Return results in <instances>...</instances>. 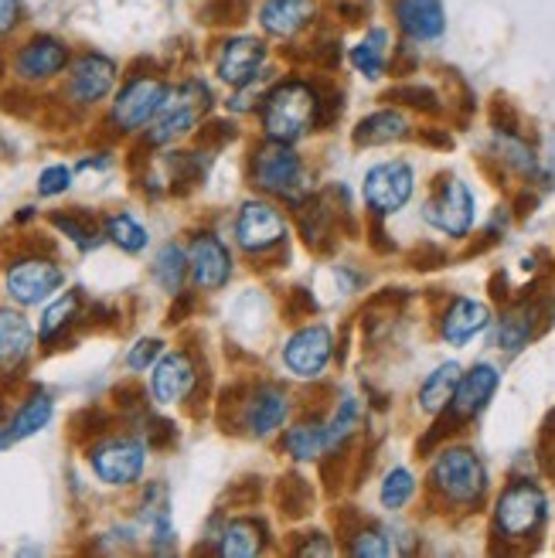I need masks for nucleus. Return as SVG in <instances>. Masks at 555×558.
Instances as JSON below:
<instances>
[{
	"instance_id": "nucleus-1",
	"label": "nucleus",
	"mask_w": 555,
	"mask_h": 558,
	"mask_svg": "<svg viewBox=\"0 0 555 558\" xmlns=\"http://www.w3.org/2000/svg\"><path fill=\"white\" fill-rule=\"evenodd\" d=\"M321 120V89L307 78H280L266 89L260 102V123L266 140L276 144H300Z\"/></svg>"
},
{
	"instance_id": "nucleus-2",
	"label": "nucleus",
	"mask_w": 555,
	"mask_h": 558,
	"mask_svg": "<svg viewBox=\"0 0 555 558\" xmlns=\"http://www.w3.org/2000/svg\"><path fill=\"white\" fill-rule=\"evenodd\" d=\"M433 490L457 508H478L487 494V470L481 457L467 446H450L430 466Z\"/></svg>"
},
{
	"instance_id": "nucleus-3",
	"label": "nucleus",
	"mask_w": 555,
	"mask_h": 558,
	"mask_svg": "<svg viewBox=\"0 0 555 558\" xmlns=\"http://www.w3.org/2000/svg\"><path fill=\"white\" fill-rule=\"evenodd\" d=\"M253 184L290 205H303L311 198V181L307 171H303V160L297 157L293 144H276V140H266L253 154Z\"/></svg>"
},
{
	"instance_id": "nucleus-4",
	"label": "nucleus",
	"mask_w": 555,
	"mask_h": 558,
	"mask_svg": "<svg viewBox=\"0 0 555 558\" xmlns=\"http://www.w3.org/2000/svg\"><path fill=\"white\" fill-rule=\"evenodd\" d=\"M548 518V497L532 481H515L494 505V535L502 542H529Z\"/></svg>"
},
{
	"instance_id": "nucleus-5",
	"label": "nucleus",
	"mask_w": 555,
	"mask_h": 558,
	"mask_svg": "<svg viewBox=\"0 0 555 558\" xmlns=\"http://www.w3.org/2000/svg\"><path fill=\"white\" fill-rule=\"evenodd\" d=\"M212 106V89L198 78H188L184 86L168 89V99L157 109V117L147 123V144L150 147H168L174 140L188 136L198 126L202 113Z\"/></svg>"
},
{
	"instance_id": "nucleus-6",
	"label": "nucleus",
	"mask_w": 555,
	"mask_h": 558,
	"mask_svg": "<svg viewBox=\"0 0 555 558\" xmlns=\"http://www.w3.org/2000/svg\"><path fill=\"white\" fill-rule=\"evenodd\" d=\"M89 466L106 487H130L147 466V446L133 436H109L89 450Z\"/></svg>"
},
{
	"instance_id": "nucleus-7",
	"label": "nucleus",
	"mask_w": 555,
	"mask_h": 558,
	"mask_svg": "<svg viewBox=\"0 0 555 558\" xmlns=\"http://www.w3.org/2000/svg\"><path fill=\"white\" fill-rule=\"evenodd\" d=\"M168 89H171L168 82L157 78V75H133L117 93L113 109H109V123H113L120 133L144 130L157 117L164 99H168Z\"/></svg>"
},
{
	"instance_id": "nucleus-8",
	"label": "nucleus",
	"mask_w": 555,
	"mask_h": 558,
	"mask_svg": "<svg viewBox=\"0 0 555 558\" xmlns=\"http://www.w3.org/2000/svg\"><path fill=\"white\" fill-rule=\"evenodd\" d=\"M423 218L430 221V226L443 235L450 239H463L470 229H474V194H470V187L457 178H443L430 202L423 205Z\"/></svg>"
},
{
	"instance_id": "nucleus-9",
	"label": "nucleus",
	"mask_w": 555,
	"mask_h": 558,
	"mask_svg": "<svg viewBox=\"0 0 555 558\" xmlns=\"http://www.w3.org/2000/svg\"><path fill=\"white\" fill-rule=\"evenodd\" d=\"M269 59V45L260 35H232L215 51V75L229 89H242L249 82L263 78V65Z\"/></svg>"
},
{
	"instance_id": "nucleus-10",
	"label": "nucleus",
	"mask_w": 555,
	"mask_h": 558,
	"mask_svg": "<svg viewBox=\"0 0 555 558\" xmlns=\"http://www.w3.org/2000/svg\"><path fill=\"white\" fill-rule=\"evenodd\" d=\"M117 78H120V69H117L113 59H109V54L86 51V54H79V59H72V65H69L65 96H69V102L89 109V106L102 102L109 93H113Z\"/></svg>"
},
{
	"instance_id": "nucleus-11",
	"label": "nucleus",
	"mask_w": 555,
	"mask_h": 558,
	"mask_svg": "<svg viewBox=\"0 0 555 558\" xmlns=\"http://www.w3.org/2000/svg\"><path fill=\"white\" fill-rule=\"evenodd\" d=\"M412 187H415L412 167L406 160H385L365 174V202L378 218L396 215L412 198Z\"/></svg>"
},
{
	"instance_id": "nucleus-12",
	"label": "nucleus",
	"mask_w": 555,
	"mask_h": 558,
	"mask_svg": "<svg viewBox=\"0 0 555 558\" xmlns=\"http://www.w3.org/2000/svg\"><path fill=\"white\" fill-rule=\"evenodd\" d=\"M8 296L21 306H38L45 303L51 293H59L62 283H65V272L55 266L51 259H41V256H27V259H17L11 269H8Z\"/></svg>"
},
{
	"instance_id": "nucleus-13",
	"label": "nucleus",
	"mask_w": 555,
	"mask_h": 558,
	"mask_svg": "<svg viewBox=\"0 0 555 558\" xmlns=\"http://www.w3.org/2000/svg\"><path fill=\"white\" fill-rule=\"evenodd\" d=\"M236 239L239 248L249 256L269 253L287 239V221L269 202H245L236 218Z\"/></svg>"
},
{
	"instance_id": "nucleus-14",
	"label": "nucleus",
	"mask_w": 555,
	"mask_h": 558,
	"mask_svg": "<svg viewBox=\"0 0 555 558\" xmlns=\"http://www.w3.org/2000/svg\"><path fill=\"white\" fill-rule=\"evenodd\" d=\"M321 17V0H263L256 21L266 38L297 41L303 32H311Z\"/></svg>"
},
{
	"instance_id": "nucleus-15",
	"label": "nucleus",
	"mask_w": 555,
	"mask_h": 558,
	"mask_svg": "<svg viewBox=\"0 0 555 558\" xmlns=\"http://www.w3.org/2000/svg\"><path fill=\"white\" fill-rule=\"evenodd\" d=\"M69 65H72V51L55 35H35L14 54V75L21 82H48L55 75H62Z\"/></svg>"
},
{
	"instance_id": "nucleus-16",
	"label": "nucleus",
	"mask_w": 555,
	"mask_h": 558,
	"mask_svg": "<svg viewBox=\"0 0 555 558\" xmlns=\"http://www.w3.org/2000/svg\"><path fill=\"white\" fill-rule=\"evenodd\" d=\"M330 354H335V338H330V327L314 324L297 330L283 348V365L297 378H321L324 368L330 365Z\"/></svg>"
},
{
	"instance_id": "nucleus-17",
	"label": "nucleus",
	"mask_w": 555,
	"mask_h": 558,
	"mask_svg": "<svg viewBox=\"0 0 555 558\" xmlns=\"http://www.w3.org/2000/svg\"><path fill=\"white\" fill-rule=\"evenodd\" d=\"M188 263H191V279L198 290H221L229 283L232 276V256L226 242L212 232H198L191 239V248H188Z\"/></svg>"
},
{
	"instance_id": "nucleus-18",
	"label": "nucleus",
	"mask_w": 555,
	"mask_h": 558,
	"mask_svg": "<svg viewBox=\"0 0 555 558\" xmlns=\"http://www.w3.org/2000/svg\"><path fill=\"white\" fill-rule=\"evenodd\" d=\"M396 27L415 45L439 41L447 32V14H443L439 0H393Z\"/></svg>"
},
{
	"instance_id": "nucleus-19",
	"label": "nucleus",
	"mask_w": 555,
	"mask_h": 558,
	"mask_svg": "<svg viewBox=\"0 0 555 558\" xmlns=\"http://www.w3.org/2000/svg\"><path fill=\"white\" fill-rule=\"evenodd\" d=\"M287 412H290V396L283 392L280 385H260L253 396L245 399L242 409V426L249 436H273L287 423Z\"/></svg>"
},
{
	"instance_id": "nucleus-20",
	"label": "nucleus",
	"mask_w": 555,
	"mask_h": 558,
	"mask_svg": "<svg viewBox=\"0 0 555 558\" xmlns=\"http://www.w3.org/2000/svg\"><path fill=\"white\" fill-rule=\"evenodd\" d=\"M194 381H198V372H194V361L184 351H171L157 361V368L150 375V396L160 405H178L191 396Z\"/></svg>"
},
{
	"instance_id": "nucleus-21",
	"label": "nucleus",
	"mask_w": 555,
	"mask_h": 558,
	"mask_svg": "<svg viewBox=\"0 0 555 558\" xmlns=\"http://www.w3.org/2000/svg\"><path fill=\"white\" fill-rule=\"evenodd\" d=\"M497 381H502V372L487 365V361H481V365H474L467 375H460L454 402H450V412L457 423H467V418H474L487 409V402L497 392Z\"/></svg>"
},
{
	"instance_id": "nucleus-22",
	"label": "nucleus",
	"mask_w": 555,
	"mask_h": 558,
	"mask_svg": "<svg viewBox=\"0 0 555 558\" xmlns=\"http://www.w3.org/2000/svg\"><path fill=\"white\" fill-rule=\"evenodd\" d=\"M35 348V330L24 314L0 306V372H17Z\"/></svg>"
},
{
	"instance_id": "nucleus-23",
	"label": "nucleus",
	"mask_w": 555,
	"mask_h": 558,
	"mask_svg": "<svg viewBox=\"0 0 555 558\" xmlns=\"http://www.w3.org/2000/svg\"><path fill=\"white\" fill-rule=\"evenodd\" d=\"M491 324V311L484 303L478 300H467V296H457L450 306H447V314H443L439 320V333H443V341L447 344H467V341H474L478 333Z\"/></svg>"
},
{
	"instance_id": "nucleus-24",
	"label": "nucleus",
	"mask_w": 555,
	"mask_h": 558,
	"mask_svg": "<svg viewBox=\"0 0 555 558\" xmlns=\"http://www.w3.org/2000/svg\"><path fill=\"white\" fill-rule=\"evenodd\" d=\"M348 62L358 75L365 78H382L393 65V32L388 27H372V32L348 51Z\"/></svg>"
},
{
	"instance_id": "nucleus-25",
	"label": "nucleus",
	"mask_w": 555,
	"mask_h": 558,
	"mask_svg": "<svg viewBox=\"0 0 555 558\" xmlns=\"http://www.w3.org/2000/svg\"><path fill=\"white\" fill-rule=\"evenodd\" d=\"M51 412H55V402L48 392H35L32 399H27L14 415H11V423L0 429V450H8V446L27 439V436H35L41 433L48 423H51Z\"/></svg>"
},
{
	"instance_id": "nucleus-26",
	"label": "nucleus",
	"mask_w": 555,
	"mask_h": 558,
	"mask_svg": "<svg viewBox=\"0 0 555 558\" xmlns=\"http://www.w3.org/2000/svg\"><path fill=\"white\" fill-rule=\"evenodd\" d=\"M218 542V555L226 558H253L263 551L266 545V527L253 518H236L221 527V535L215 538Z\"/></svg>"
},
{
	"instance_id": "nucleus-27",
	"label": "nucleus",
	"mask_w": 555,
	"mask_h": 558,
	"mask_svg": "<svg viewBox=\"0 0 555 558\" xmlns=\"http://www.w3.org/2000/svg\"><path fill=\"white\" fill-rule=\"evenodd\" d=\"M409 136V120L399 109H378V113L365 117L354 126V144L358 147H382V144H396V140Z\"/></svg>"
},
{
	"instance_id": "nucleus-28",
	"label": "nucleus",
	"mask_w": 555,
	"mask_h": 558,
	"mask_svg": "<svg viewBox=\"0 0 555 558\" xmlns=\"http://www.w3.org/2000/svg\"><path fill=\"white\" fill-rule=\"evenodd\" d=\"M460 365L457 361H447V365H439L420 388V405L426 415H439L447 412L450 402H454V392H457V381H460Z\"/></svg>"
},
{
	"instance_id": "nucleus-29",
	"label": "nucleus",
	"mask_w": 555,
	"mask_h": 558,
	"mask_svg": "<svg viewBox=\"0 0 555 558\" xmlns=\"http://www.w3.org/2000/svg\"><path fill=\"white\" fill-rule=\"evenodd\" d=\"M191 272V263H188V253L178 245V242H168L157 253L154 259V283L168 293V296H181V287Z\"/></svg>"
},
{
	"instance_id": "nucleus-30",
	"label": "nucleus",
	"mask_w": 555,
	"mask_h": 558,
	"mask_svg": "<svg viewBox=\"0 0 555 558\" xmlns=\"http://www.w3.org/2000/svg\"><path fill=\"white\" fill-rule=\"evenodd\" d=\"M532 333H535V306L518 303L502 317V327H497V344H502V351H521L532 341Z\"/></svg>"
},
{
	"instance_id": "nucleus-31",
	"label": "nucleus",
	"mask_w": 555,
	"mask_h": 558,
	"mask_svg": "<svg viewBox=\"0 0 555 558\" xmlns=\"http://www.w3.org/2000/svg\"><path fill=\"white\" fill-rule=\"evenodd\" d=\"M79 306H82V296H79V290H72V293H62L55 303H48L45 306V314H41V327H38V338L45 341V344H51L59 333H65L72 324H75V317H79Z\"/></svg>"
},
{
	"instance_id": "nucleus-32",
	"label": "nucleus",
	"mask_w": 555,
	"mask_h": 558,
	"mask_svg": "<svg viewBox=\"0 0 555 558\" xmlns=\"http://www.w3.org/2000/svg\"><path fill=\"white\" fill-rule=\"evenodd\" d=\"M102 232H106V239L113 242L117 248H123V253H144L147 242H150L147 229H144L133 215H126V211L109 215V218L102 221Z\"/></svg>"
},
{
	"instance_id": "nucleus-33",
	"label": "nucleus",
	"mask_w": 555,
	"mask_h": 558,
	"mask_svg": "<svg viewBox=\"0 0 555 558\" xmlns=\"http://www.w3.org/2000/svg\"><path fill=\"white\" fill-rule=\"evenodd\" d=\"M51 226L59 229V232H65V239H72V245L79 248V253H93V248L102 242V235H99V229H96V221H89V218H82L79 211H55L51 215Z\"/></svg>"
},
{
	"instance_id": "nucleus-34",
	"label": "nucleus",
	"mask_w": 555,
	"mask_h": 558,
	"mask_svg": "<svg viewBox=\"0 0 555 558\" xmlns=\"http://www.w3.org/2000/svg\"><path fill=\"white\" fill-rule=\"evenodd\" d=\"M327 450V436H324V426L317 423H300L287 433V453L300 463H311L317 460L321 453Z\"/></svg>"
},
{
	"instance_id": "nucleus-35",
	"label": "nucleus",
	"mask_w": 555,
	"mask_h": 558,
	"mask_svg": "<svg viewBox=\"0 0 555 558\" xmlns=\"http://www.w3.org/2000/svg\"><path fill=\"white\" fill-rule=\"evenodd\" d=\"M358 415H362V405H358L354 396L341 399V405L335 409V415L324 423V436H327V450H338V446L354 433L358 426Z\"/></svg>"
},
{
	"instance_id": "nucleus-36",
	"label": "nucleus",
	"mask_w": 555,
	"mask_h": 558,
	"mask_svg": "<svg viewBox=\"0 0 555 558\" xmlns=\"http://www.w3.org/2000/svg\"><path fill=\"white\" fill-rule=\"evenodd\" d=\"M412 494H415V477L406 470V466H396V470H388L385 473V481H382V505L388 508V511H402L409 500H412Z\"/></svg>"
},
{
	"instance_id": "nucleus-37",
	"label": "nucleus",
	"mask_w": 555,
	"mask_h": 558,
	"mask_svg": "<svg viewBox=\"0 0 555 558\" xmlns=\"http://www.w3.org/2000/svg\"><path fill=\"white\" fill-rule=\"evenodd\" d=\"M351 555H358V558H385V555H393V545H388L385 532H378V527H365V532H358L351 538Z\"/></svg>"
},
{
	"instance_id": "nucleus-38",
	"label": "nucleus",
	"mask_w": 555,
	"mask_h": 558,
	"mask_svg": "<svg viewBox=\"0 0 555 558\" xmlns=\"http://www.w3.org/2000/svg\"><path fill=\"white\" fill-rule=\"evenodd\" d=\"M160 354H164V341L160 338H141L126 351V368L130 372H147V368H154V361Z\"/></svg>"
},
{
	"instance_id": "nucleus-39",
	"label": "nucleus",
	"mask_w": 555,
	"mask_h": 558,
	"mask_svg": "<svg viewBox=\"0 0 555 558\" xmlns=\"http://www.w3.org/2000/svg\"><path fill=\"white\" fill-rule=\"evenodd\" d=\"M69 187H72V167H65V163H51L38 174L41 198H55V194H65Z\"/></svg>"
},
{
	"instance_id": "nucleus-40",
	"label": "nucleus",
	"mask_w": 555,
	"mask_h": 558,
	"mask_svg": "<svg viewBox=\"0 0 555 558\" xmlns=\"http://www.w3.org/2000/svg\"><path fill=\"white\" fill-rule=\"evenodd\" d=\"M396 96H399V99H406V102H409V106H415V109H439L436 93H433V89H426V86H402Z\"/></svg>"
},
{
	"instance_id": "nucleus-41",
	"label": "nucleus",
	"mask_w": 555,
	"mask_h": 558,
	"mask_svg": "<svg viewBox=\"0 0 555 558\" xmlns=\"http://www.w3.org/2000/svg\"><path fill=\"white\" fill-rule=\"evenodd\" d=\"M338 4V17H345L348 24H362L372 14V0H335Z\"/></svg>"
},
{
	"instance_id": "nucleus-42",
	"label": "nucleus",
	"mask_w": 555,
	"mask_h": 558,
	"mask_svg": "<svg viewBox=\"0 0 555 558\" xmlns=\"http://www.w3.org/2000/svg\"><path fill=\"white\" fill-rule=\"evenodd\" d=\"M21 24V0H0V38H8Z\"/></svg>"
},
{
	"instance_id": "nucleus-43",
	"label": "nucleus",
	"mask_w": 555,
	"mask_h": 558,
	"mask_svg": "<svg viewBox=\"0 0 555 558\" xmlns=\"http://www.w3.org/2000/svg\"><path fill=\"white\" fill-rule=\"evenodd\" d=\"M314 542H307V545H300L297 548V555H330L335 548H330V542L324 538V535H311Z\"/></svg>"
}]
</instances>
